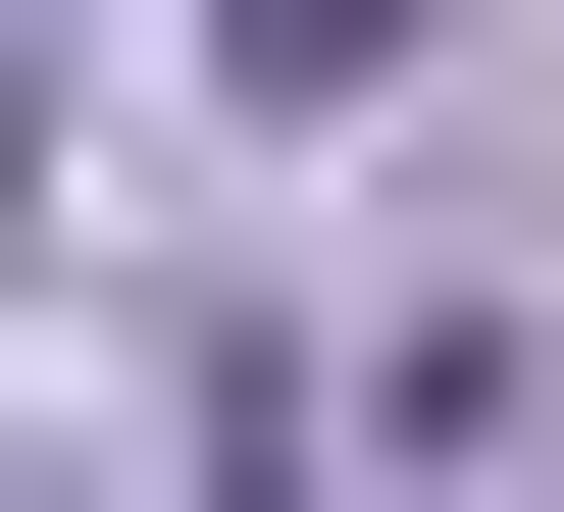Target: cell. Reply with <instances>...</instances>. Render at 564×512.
<instances>
[{
  "label": "cell",
  "mask_w": 564,
  "mask_h": 512,
  "mask_svg": "<svg viewBox=\"0 0 564 512\" xmlns=\"http://www.w3.org/2000/svg\"><path fill=\"white\" fill-rule=\"evenodd\" d=\"M257 52H411V0H257Z\"/></svg>",
  "instance_id": "cell-1"
}]
</instances>
